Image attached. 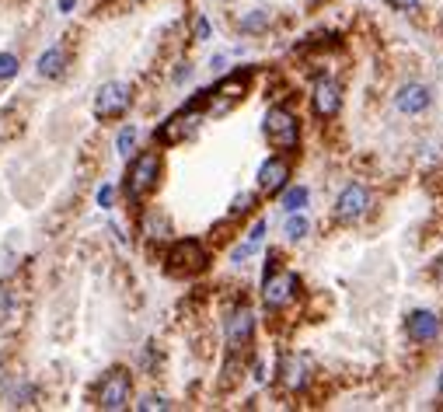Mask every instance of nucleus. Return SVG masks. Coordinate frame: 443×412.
I'll return each mask as SVG.
<instances>
[{
	"label": "nucleus",
	"instance_id": "20e7f679",
	"mask_svg": "<svg viewBox=\"0 0 443 412\" xmlns=\"http://www.w3.org/2000/svg\"><path fill=\"white\" fill-rule=\"evenodd\" d=\"M266 136L272 147L279 150H293L297 147V136H300V126H297V115L286 112V108H272L266 115Z\"/></svg>",
	"mask_w": 443,
	"mask_h": 412
},
{
	"label": "nucleus",
	"instance_id": "bb28decb",
	"mask_svg": "<svg viewBox=\"0 0 443 412\" xmlns=\"http://www.w3.org/2000/svg\"><path fill=\"white\" fill-rule=\"evenodd\" d=\"M206 35H210V21L199 18V21H195V39H206Z\"/></svg>",
	"mask_w": 443,
	"mask_h": 412
},
{
	"label": "nucleus",
	"instance_id": "5701e85b",
	"mask_svg": "<svg viewBox=\"0 0 443 412\" xmlns=\"http://www.w3.org/2000/svg\"><path fill=\"white\" fill-rule=\"evenodd\" d=\"M387 4H391L394 11H416V7H419L423 0H387Z\"/></svg>",
	"mask_w": 443,
	"mask_h": 412
},
{
	"label": "nucleus",
	"instance_id": "9d476101",
	"mask_svg": "<svg viewBox=\"0 0 443 412\" xmlns=\"http://www.w3.org/2000/svg\"><path fill=\"white\" fill-rule=\"evenodd\" d=\"M366 206H370V193L363 186H346L339 203H335V217L339 220H356V217L366 213Z\"/></svg>",
	"mask_w": 443,
	"mask_h": 412
},
{
	"label": "nucleus",
	"instance_id": "4be33fe9",
	"mask_svg": "<svg viewBox=\"0 0 443 412\" xmlns=\"http://www.w3.org/2000/svg\"><path fill=\"white\" fill-rule=\"evenodd\" d=\"M18 74V56L14 53H0V81H11Z\"/></svg>",
	"mask_w": 443,
	"mask_h": 412
},
{
	"label": "nucleus",
	"instance_id": "4468645a",
	"mask_svg": "<svg viewBox=\"0 0 443 412\" xmlns=\"http://www.w3.org/2000/svg\"><path fill=\"white\" fill-rule=\"evenodd\" d=\"M279 374H283V385H286L290 392L307 388V360H304V356H286L283 367H279Z\"/></svg>",
	"mask_w": 443,
	"mask_h": 412
},
{
	"label": "nucleus",
	"instance_id": "c756f323",
	"mask_svg": "<svg viewBox=\"0 0 443 412\" xmlns=\"http://www.w3.org/2000/svg\"><path fill=\"white\" fill-rule=\"evenodd\" d=\"M129 4H140V0H129Z\"/></svg>",
	"mask_w": 443,
	"mask_h": 412
},
{
	"label": "nucleus",
	"instance_id": "9b49d317",
	"mask_svg": "<svg viewBox=\"0 0 443 412\" xmlns=\"http://www.w3.org/2000/svg\"><path fill=\"white\" fill-rule=\"evenodd\" d=\"M286 179H290V165L279 161V157H272V161H266V165L259 168V189H262L266 196H276V193L286 186Z\"/></svg>",
	"mask_w": 443,
	"mask_h": 412
},
{
	"label": "nucleus",
	"instance_id": "f257e3e1",
	"mask_svg": "<svg viewBox=\"0 0 443 412\" xmlns=\"http://www.w3.org/2000/svg\"><path fill=\"white\" fill-rule=\"evenodd\" d=\"M158 179H161V154H158V150L140 154V157L129 165V172H126V196H129V200H143V196L158 186Z\"/></svg>",
	"mask_w": 443,
	"mask_h": 412
},
{
	"label": "nucleus",
	"instance_id": "ddd939ff",
	"mask_svg": "<svg viewBox=\"0 0 443 412\" xmlns=\"http://www.w3.org/2000/svg\"><path fill=\"white\" fill-rule=\"evenodd\" d=\"M437 332H440V318H437L433 311H416V314H409V339L426 342V339H437Z\"/></svg>",
	"mask_w": 443,
	"mask_h": 412
},
{
	"label": "nucleus",
	"instance_id": "0eeeda50",
	"mask_svg": "<svg viewBox=\"0 0 443 412\" xmlns=\"http://www.w3.org/2000/svg\"><path fill=\"white\" fill-rule=\"evenodd\" d=\"M252 335H255V314L248 308L231 311V318H227V349L238 353V349L252 346Z\"/></svg>",
	"mask_w": 443,
	"mask_h": 412
},
{
	"label": "nucleus",
	"instance_id": "cd10ccee",
	"mask_svg": "<svg viewBox=\"0 0 443 412\" xmlns=\"http://www.w3.org/2000/svg\"><path fill=\"white\" fill-rule=\"evenodd\" d=\"M437 283H443V259L437 262Z\"/></svg>",
	"mask_w": 443,
	"mask_h": 412
},
{
	"label": "nucleus",
	"instance_id": "c85d7f7f",
	"mask_svg": "<svg viewBox=\"0 0 443 412\" xmlns=\"http://www.w3.org/2000/svg\"><path fill=\"white\" fill-rule=\"evenodd\" d=\"M440 392H443V374H440Z\"/></svg>",
	"mask_w": 443,
	"mask_h": 412
},
{
	"label": "nucleus",
	"instance_id": "423d86ee",
	"mask_svg": "<svg viewBox=\"0 0 443 412\" xmlns=\"http://www.w3.org/2000/svg\"><path fill=\"white\" fill-rule=\"evenodd\" d=\"M293 294H297V276L290 269H266V287H262L266 308H286Z\"/></svg>",
	"mask_w": 443,
	"mask_h": 412
},
{
	"label": "nucleus",
	"instance_id": "a211bd4d",
	"mask_svg": "<svg viewBox=\"0 0 443 412\" xmlns=\"http://www.w3.org/2000/svg\"><path fill=\"white\" fill-rule=\"evenodd\" d=\"M262 28H269V11H252V14H245L241 18V32H262Z\"/></svg>",
	"mask_w": 443,
	"mask_h": 412
},
{
	"label": "nucleus",
	"instance_id": "f03ea898",
	"mask_svg": "<svg viewBox=\"0 0 443 412\" xmlns=\"http://www.w3.org/2000/svg\"><path fill=\"white\" fill-rule=\"evenodd\" d=\"M168 273H175V276H195V273H203L206 269V262H210V255H206V248L199 245V241H175L172 245V252H168Z\"/></svg>",
	"mask_w": 443,
	"mask_h": 412
},
{
	"label": "nucleus",
	"instance_id": "2eb2a0df",
	"mask_svg": "<svg viewBox=\"0 0 443 412\" xmlns=\"http://www.w3.org/2000/svg\"><path fill=\"white\" fill-rule=\"evenodd\" d=\"M63 67H67V53H63L60 46H53V49H46V53L39 56V74H42V77H60Z\"/></svg>",
	"mask_w": 443,
	"mask_h": 412
},
{
	"label": "nucleus",
	"instance_id": "393cba45",
	"mask_svg": "<svg viewBox=\"0 0 443 412\" xmlns=\"http://www.w3.org/2000/svg\"><path fill=\"white\" fill-rule=\"evenodd\" d=\"M140 409H168V402H165V399H143Z\"/></svg>",
	"mask_w": 443,
	"mask_h": 412
},
{
	"label": "nucleus",
	"instance_id": "aec40b11",
	"mask_svg": "<svg viewBox=\"0 0 443 412\" xmlns=\"http://www.w3.org/2000/svg\"><path fill=\"white\" fill-rule=\"evenodd\" d=\"M307 231H311V224H307L304 217H290V220H286V238H290V241H300Z\"/></svg>",
	"mask_w": 443,
	"mask_h": 412
},
{
	"label": "nucleus",
	"instance_id": "a878e982",
	"mask_svg": "<svg viewBox=\"0 0 443 412\" xmlns=\"http://www.w3.org/2000/svg\"><path fill=\"white\" fill-rule=\"evenodd\" d=\"M248 206H252V196H238V200H234V210H231V213H248Z\"/></svg>",
	"mask_w": 443,
	"mask_h": 412
},
{
	"label": "nucleus",
	"instance_id": "6e6552de",
	"mask_svg": "<svg viewBox=\"0 0 443 412\" xmlns=\"http://www.w3.org/2000/svg\"><path fill=\"white\" fill-rule=\"evenodd\" d=\"M199 98H203V91H199ZM199 98L188 105L185 112L172 115V119L161 126V133H158V140H161V143H178L185 133H192V129H195V122H199Z\"/></svg>",
	"mask_w": 443,
	"mask_h": 412
},
{
	"label": "nucleus",
	"instance_id": "f3484780",
	"mask_svg": "<svg viewBox=\"0 0 443 412\" xmlns=\"http://www.w3.org/2000/svg\"><path fill=\"white\" fill-rule=\"evenodd\" d=\"M245 84H248V81H245L241 74H234V77H227V81H220L213 95H220V98H227V102H238V98L245 95Z\"/></svg>",
	"mask_w": 443,
	"mask_h": 412
},
{
	"label": "nucleus",
	"instance_id": "1a4fd4ad",
	"mask_svg": "<svg viewBox=\"0 0 443 412\" xmlns=\"http://www.w3.org/2000/svg\"><path fill=\"white\" fill-rule=\"evenodd\" d=\"M314 112L321 115V119H332L335 112H339V105H342V88L332 81V77H321L318 84H314Z\"/></svg>",
	"mask_w": 443,
	"mask_h": 412
},
{
	"label": "nucleus",
	"instance_id": "412c9836",
	"mask_svg": "<svg viewBox=\"0 0 443 412\" xmlns=\"http://www.w3.org/2000/svg\"><path fill=\"white\" fill-rule=\"evenodd\" d=\"M133 143H136V129H133V126H126V129L115 136V150H119V154H129V150H133Z\"/></svg>",
	"mask_w": 443,
	"mask_h": 412
},
{
	"label": "nucleus",
	"instance_id": "f8f14e48",
	"mask_svg": "<svg viewBox=\"0 0 443 412\" xmlns=\"http://www.w3.org/2000/svg\"><path fill=\"white\" fill-rule=\"evenodd\" d=\"M398 112H405V115H416V112H423V108H430V88L426 84H405L402 91H398Z\"/></svg>",
	"mask_w": 443,
	"mask_h": 412
},
{
	"label": "nucleus",
	"instance_id": "7ed1b4c3",
	"mask_svg": "<svg viewBox=\"0 0 443 412\" xmlns=\"http://www.w3.org/2000/svg\"><path fill=\"white\" fill-rule=\"evenodd\" d=\"M129 392H133V385H129V374L126 371H112L101 385H98V395H94V406L105 412H119L129 406Z\"/></svg>",
	"mask_w": 443,
	"mask_h": 412
},
{
	"label": "nucleus",
	"instance_id": "dca6fc26",
	"mask_svg": "<svg viewBox=\"0 0 443 412\" xmlns=\"http://www.w3.org/2000/svg\"><path fill=\"white\" fill-rule=\"evenodd\" d=\"M262 238H266V220H259L252 231H248V238H245V245H238L234 248V262H245V259H252L255 252H259V245H262Z\"/></svg>",
	"mask_w": 443,
	"mask_h": 412
},
{
	"label": "nucleus",
	"instance_id": "39448f33",
	"mask_svg": "<svg viewBox=\"0 0 443 412\" xmlns=\"http://www.w3.org/2000/svg\"><path fill=\"white\" fill-rule=\"evenodd\" d=\"M129 102H133L129 84L108 81V84H101V91L94 95V115H98V119H115V115H122V112L129 108Z\"/></svg>",
	"mask_w": 443,
	"mask_h": 412
},
{
	"label": "nucleus",
	"instance_id": "b1692460",
	"mask_svg": "<svg viewBox=\"0 0 443 412\" xmlns=\"http://www.w3.org/2000/svg\"><path fill=\"white\" fill-rule=\"evenodd\" d=\"M112 200H115V189H112V186H101V193H98V203H101V206H112Z\"/></svg>",
	"mask_w": 443,
	"mask_h": 412
},
{
	"label": "nucleus",
	"instance_id": "6ab92c4d",
	"mask_svg": "<svg viewBox=\"0 0 443 412\" xmlns=\"http://www.w3.org/2000/svg\"><path fill=\"white\" fill-rule=\"evenodd\" d=\"M307 206V189L304 186H297V189H290L286 196H283V210H290V213H297V210H304Z\"/></svg>",
	"mask_w": 443,
	"mask_h": 412
}]
</instances>
